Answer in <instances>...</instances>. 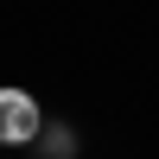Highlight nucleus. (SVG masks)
I'll use <instances>...</instances> for the list:
<instances>
[{
  "mask_svg": "<svg viewBox=\"0 0 159 159\" xmlns=\"http://www.w3.org/2000/svg\"><path fill=\"white\" fill-rule=\"evenodd\" d=\"M38 134V102L25 89H0V140L7 147H25Z\"/></svg>",
  "mask_w": 159,
  "mask_h": 159,
  "instance_id": "obj_1",
  "label": "nucleus"
}]
</instances>
